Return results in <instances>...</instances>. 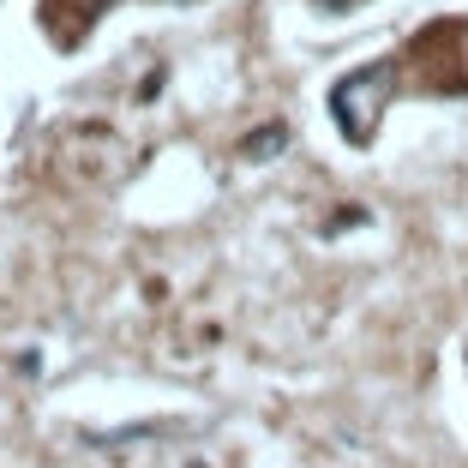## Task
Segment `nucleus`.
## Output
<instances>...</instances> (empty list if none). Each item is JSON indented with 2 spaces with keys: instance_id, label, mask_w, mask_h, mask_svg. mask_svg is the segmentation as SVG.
<instances>
[{
  "instance_id": "obj_1",
  "label": "nucleus",
  "mask_w": 468,
  "mask_h": 468,
  "mask_svg": "<svg viewBox=\"0 0 468 468\" xmlns=\"http://www.w3.org/2000/svg\"><path fill=\"white\" fill-rule=\"evenodd\" d=\"M271 144H282V126H271V133L247 138V156H271Z\"/></svg>"
}]
</instances>
